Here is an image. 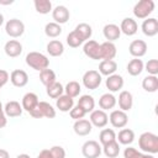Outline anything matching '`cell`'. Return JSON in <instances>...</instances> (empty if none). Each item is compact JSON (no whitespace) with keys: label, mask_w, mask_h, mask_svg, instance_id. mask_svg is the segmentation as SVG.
Here are the masks:
<instances>
[{"label":"cell","mask_w":158,"mask_h":158,"mask_svg":"<svg viewBox=\"0 0 158 158\" xmlns=\"http://www.w3.org/2000/svg\"><path fill=\"white\" fill-rule=\"evenodd\" d=\"M154 10V1L153 0H141L136 2L133 6V15L137 19L146 20Z\"/></svg>","instance_id":"obj_3"},{"label":"cell","mask_w":158,"mask_h":158,"mask_svg":"<svg viewBox=\"0 0 158 158\" xmlns=\"http://www.w3.org/2000/svg\"><path fill=\"white\" fill-rule=\"evenodd\" d=\"M116 139H118V143L128 146L135 141V132L130 128H122L116 136Z\"/></svg>","instance_id":"obj_29"},{"label":"cell","mask_w":158,"mask_h":158,"mask_svg":"<svg viewBox=\"0 0 158 158\" xmlns=\"http://www.w3.org/2000/svg\"><path fill=\"white\" fill-rule=\"evenodd\" d=\"M142 88L148 93H156L158 90V78L157 75H147L142 80Z\"/></svg>","instance_id":"obj_30"},{"label":"cell","mask_w":158,"mask_h":158,"mask_svg":"<svg viewBox=\"0 0 158 158\" xmlns=\"http://www.w3.org/2000/svg\"><path fill=\"white\" fill-rule=\"evenodd\" d=\"M26 64L35 69V70H38V72H42L43 69H47L48 65H49V59L41 52H30L27 53L26 58Z\"/></svg>","instance_id":"obj_2"},{"label":"cell","mask_w":158,"mask_h":158,"mask_svg":"<svg viewBox=\"0 0 158 158\" xmlns=\"http://www.w3.org/2000/svg\"><path fill=\"white\" fill-rule=\"evenodd\" d=\"M109 121L115 128H122L127 125L128 116L122 110H114V111H111V114L109 116Z\"/></svg>","instance_id":"obj_9"},{"label":"cell","mask_w":158,"mask_h":158,"mask_svg":"<svg viewBox=\"0 0 158 158\" xmlns=\"http://www.w3.org/2000/svg\"><path fill=\"white\" fill-rule=\"evenodd\" d=\"M4 23V16H2V14H0V26Z\"/></svg>","instance_id":"obj_52"},{"label":"cell","mask_w":158,"mask_h":158,"mask_svg":"<svg viewBox=\"0 0 158 158\" xmlns=\"http://www.w3.org/2000/svg\"><path fill=\"white\" fill-rule=\"evenodd\" d=\"M132 105H133V96L130 91L127 90H122L118 95V106H120V110L122 111H130L132 109Z\"/></svg>","instance_id":"obj_22"},{"label":"cell","mask_w":158,"mask_h":158,"mask_svg":"<svg viewBox=\"0 0 158 158\" xmlns=\"http://www.w3.org/2000/svg\"><path fill=\"white\" fill-rule=\"evenodd\" d=\"M102 33H104V37L109 41V42H114V41H117L121 36V31H120V27L115 23H107L102 28Z\"/></svg>","instance_id":"obj_21"},{"label":"cell","mask_w":158,"mask_h":158,"mask_svg":"<svg viewBox=\"0 0 158 158\" xmlns=\"http://www.w3.org/2000/svg\"><path fill=\"white\" fill-rule=\"evenodd\" d=\"M38 158H52L49 149H42L40 152V154H38Z\"/></svg>","instance_id":"obj_46"},{"label":"cell","mask_w":158,"mask_h":158,"mask_svg":"<svg viewBox=\"0 0 158 158\" xmlns=\"http://www.w3.org/2000/svg\"><path fill=\"white\" fill-rule=\"evenodd\" d=\"M117 69V63L115 60H101L99 64V73L101 75H112Z\"/></svg>","instance_id":"obj_27"},{"label":"cell","mask_w":158,"mask_h":158,"mask_svg":"<svg viewBox=\"0 0 158 158\" xmlns=\"http://www.w3.org/2000/svg\"><path fill=\"white\" fill-rule=\"evenodd\" d=\"M52 17L56 23L60 25V23H65L69 20L70 14H69V10L64 5H58L52 10Z\"/></svg>","instance_id":"obj_14"},{"label":"cell","mask_w":158,"mask_h":158,"mask_svg":"<svg viewBox=\"0 0 158 158\" xmlns=\"http://www.w3.org/2000/svg\"><path fill=\"white\" fill-rule=\"evenodd\" d=\"M44 33L47 37L56 38L62 33V27H60V25H58L56 22H48L44 26Z\"/></svg>","instance_id":"obj_38"},{"label":"cell","mask_w":158,"mask_h":158,"mask_svg":"<svg viewBox=\"0 0 158 158\" xmlns=\"http://www.w3.org/2000/svg\"><path fill=\"white\" fill-rule=\"evenodd\" d=\"M38 102H40V101H38V96H37L35 93H27V94H25L23 98H22L21 106H22V109H23L25 111H27V112L30 114V112H32V111L37 107Z\"/></svg>","instance_id":"obj_16"},{"label":"cell","mask_w":158,"mask_h":158,"mask_svg":"<svg viewBox=\"0 0 158 158\" xmlns=\"http://www.w3.org/2000/svg\"><path fill=\"white\" fill-rule=\"evenodd\" d=\"M40 80L44 86H48L51 84H53L56 80V73L52 69H43L42 72H40Z\"/></svg>","instance_id":"obj_35"},{"label":"cell","mask_w":158,"mask_h":158,"mask_svg":"<svg viewBox=\"0 0 158 158\" xmlns=\"http://www.w3.org/2000/svg\"><path fill=\"white\" fill-rule=\"evenodd\" d=\"M120 31L122 33H125L126 36H133L136 35V32L138 31V25L137 22L131 19V17H125L122 21H121V25H120Z\"/></svg>","instance_id":"obj_17"},{"label":"cell","mask_w":158,"mask_h":158,"mask_svg":"<svg viewBox=\"0 0 158 158\" xmlns=\"http://www.w3.org/2000/svg\"><path fill=\"white\" fill-rule=\"evenodd\" d=\"M142 32L148 36V37H153L158 33V20L154 17H148L142 22Z\"/></svg>","instance_id":"obj_15"},{"label":"cell","mask_w":158,"mask_h":158,"mask_svg":"<svg viewBox=\"0 0 158 158\" xmlns=\"http://www.w3.org/2000/svg\"><path fill=\"white\" fill-rule=\"evenodd\" d=\"M75 31L80 35V37L84 40V42L89 41L90 37H91V35H93V28H91V26L88 25V23H85V22H81V23L77 25Z\"/></svg>","instance_id":"obj_36"},{"label":"cell","mask_w":158,"mask_h":158,"mask_svg":"<svg viewBox=\"0 0 158 158\" xmlns=\"http://www.w3.org/2000/svg\"><path fill=\"white\" fill-rule=\"evenodd\" d=\"M128 52L135 58H141L147 52V43L143 40H135L128 46Z\"/></svg>","instance_id":"obj_11"},{"label":"cell","mask_w":158,"mask_h":158,"mask_svg":"<svg viewBox=\"0 0 158 158\" xmlns=\"http://www.w3.org/2000/svg\"><path fill=\"white\" fill-rule=\"evenodd\" d=\"M126 69H127V72H128L130 75L137 77V75H139V74L143 72L144 64H143L142 59H139V58H133V59H131V60L128 62Z\"/></svg>","instance_id":"obj_25"},{"label":"cell","mask_w":158,"mask_h":158,"mask_svg":"<svg viewBox=\"0 0 158 158\" xmlns=\"http://www.w3.org/2000/svg\"><path fill=\"white\" fill-rule=\"evenodd\" d=\"M83 52L86 57H89L90 59L94 60H99L101 59V52H100V44L94 41V40H89L84 43L83 46Z\"/></svg>","instance_id":"obj_8"},{"label":"cell","mask_w":158,"mask_h":158,"mask_svg":"<svg viewBox=\"0 0 158 158\" xmlns=\"http://www.w3.org/2000/svg\"><path fill=\"white\" fill-rule=\"evenodd\" d=\"M80 90H81V86H80V84H79L78 81H75V80L69 81V83L65 85V88H64L65 95L70 96L72 99L77 98V96L80 94Z\"/></svg>","instance_id":"obj_39"},{"label":"cell","mask_w":158,"mask_h":158,"mask_svg":"<svg viewBox=\"0 0 158 158\" xmlns=\"http://www.w3.org/2000/svg\"><path fill=\"white\" fill-rule=\"evenodd\" d=\"M101 148H102L104 154H105L107 158H116V157L120 154V146H118V142H117V141L110 142V143L102 146Z\"/></svg>","instance_id":"obj_33"},{"label":"cell","mask_w":158,"mask_h":158,"mask_svg":"<svg viewBox=\"0 0 158 158\" xmlns=\"http://www.w3.org/2000/svg\"><path fill=\"white\" fill-rule=\"evenodd\" d=\"M10 81L14 86L17 88H23L28 83V75L25 70L22 69H15L10 74Z\"/></svg>","instance_id":"obj_12"},{"label":"cell","mask_w":158,"mask_h":158,"mask_svg":"<svg viewBox=\"0 0 158 158\" xmlns=\"http://www.w3.org/2000/svg\"><path fill=\"white\" fill-rule=\"evenodd\" d=\"M5 32L12 38L21 37L25 32V25L19 19H11L5 25Z\"/></svg>","instance_id":"obj_6"},{"label":"cell","mask_w":158,"mask_h":158,"mask_svg":"<svg viewBox=\"0 0 158 158\" xmlns=\"http://www.w3.org/2000/svg\"><path fill=\"white\" fill-rule=\"evenodd\" d=\"M67 43H68V46L72 47V48H78L80 44L84 43V40L80 37V35H79L75 30H73V31L69 32L68 36H67Z\"/></svg>","instance_id":"obj_40"},{"label":"cell","mask_w":158,"mask_h":158,"mask_svg":"<svg viewBox=\"0 0 158 158\" xmlns=\"http://www.w3.org/2000/svg\"><path fill=\"white\" fill-rule=\"evenodd\" d=\"M69 115H70V117L73 118V120H80V118H84V116L86 115V112L81 109V107H79L78 105L77 106H73L72 107V110L69 111Z\"/></svg>","instance_id":"obj_43"},{"label":"cell","mask_w":158,"mask_h":158,"mask_svg":"<svg viewBox=\"0 0 158 158\" xmlns=\"http://www.w3.org/2000/svg\"><path fill=\"white\" fill-rule=\"evenodd\" d=\"M78 106L81 107L86 114L91 112L95 107V100L91 95H81L78 100Z\"/></svg>","instance_id":"obj_31"},{"label":"cell","mask_w":158,"mask_h":158,"mask_svg":"<svg viewBox=\"0 0 158 158\" xmlns=\"http://www.w3.org/2000/svg\"><path fill=\"white\" fill-rule=\"evenodd\" d=\"M2 114H5V112H4V107H2V104H1V101H0V115H2Z\"/></svg>","instance_id":"obj_51"},{"label":"cell","mask_w":158,"mask_h":158,"mask_svg":"<svg viewBox=\"0 0 158 158\" xmlns=\"http://www.w3.org/2000/svg\"><path fill=\"white\" fill-rule=\"evenodd\" d=\"M4 51H5L7 57L15 58V57H19L22 53V44L16 40H10L5 43Z\"/></svg>","instance_id":"obj_18"},{"label":"cell","mask_w":158,"mask_h":158,"mask_svg":"<svg viewBox=\"0 0 158 158\" xmlns=\"http://www.w3.org/2000/svg\"><path fill=\"white\" fill-rule=\"evenodd\" d=\"M101 152H102L101 146L99 144V142H96L94 139L86 141L81 146V153L85 158H99Z\"/></svg>","instance_id":"obj_7"},{"label":"cell","mask_w":158,"mask_h":158,"mask_svg":"<svg viewBox=\"0 0 158 158\" xmlns=\"http://www.w3.org/2000/svg\"><path fill=\"white\" fill-rule=\"evenodd\" d=\"M49 152L52 158H65V151L60 146H53L52 148H49Z\"/></svg>","instance_id":"obj_44"},{"label":"cell","mask_w":158,"mask_h":158,"mask_svg":"<svg viewBox=\"0 0 158 158\" xmlns=\"http://www.w3.org/2000/svg\"><path fill=\"white\" fill-rule=\"evenodd\" d=\"M33 5L38 14L46 15L49 14V11H52V2L49 0H35Z\"/></svg>","instance_id":"obj_37"},{"label":"cell","mask_w":158,"mask_h":158,"mask_svg":"<svg viewBox=\"0 0 158 158\" xmlns=\"http://www.w3.org/2000/svg\"><path fill=\"white\" fill-rule=\"evenodd\" d=\"M6 123H7V118H6V115H5V114L0 115V128H4V127L6 126Z\"/></svg>","instance_id":"obj_47"},{"label":"cell","mask_w":158,"mask_h":158,"mask_svg":"<svg viewBox=\"0 0 158 158\" xmlns=\"http://www.w3.org/2000/svg\"><path fill=\"white\" fill-rule=\"evenodd\" d=\"M37 158H38V157H37Z\"/></svg>","instance_id":"obj_53"},{"label":"cell","mask_w":158,"mask_h":158,"mask_svg":"<svg viewBox=\"0 0 158 158\" xmlns=\"http://www.w3.org/2000/svg\"><path fill=\"white\" fill-rule=\"evenodd\" d=\"M116 102H117V100H116V98L112 95V94H110V93H105V94H102L101 96H100V99H99V106L101 107V110H111V109H114L115 107V105H116Z\"/></svg>","instance_id":"obj_26"},{"label":"cell","mask_w":158,"mask_h":158,"mask_svg":"<svg viewBox=\"0 0 158 158\" xmlns=\"http://www.w3.org/2000/svg\"><path fill=\"white\" fill-rule=\"evenodd\" d=\"M46 91H47V95L51 98V99H58L60 95H63V91H64V88L63 85L59 83V81H54L53 84L46 86Z\"/></svg>","instance_id":"obj_32"},{"label":"cell","mask_w":158,"mask_h":158,"mask_svg":"<svg viewBox=\"0 0 158 158\" xmlns=\"http://www.w3.org/2000/svg\"><path fill=\"white\" fill-rule=\"evenodd\" d=\"M47 52L49 53V56L52 57H59L63 54L64 52V46L60 41L58 40H52L48 42L47 44Z\"/></svg>","instance_id":"obj_28"},{"label":"cell","mask_w":158,"mask_h":158,"mask_svg":"<svg viewBox=\"0 0 158 158\" xmlns=\"http://www.w3.org/2000/svg\"><path fill=\"white\" fill-rule=\"evenodd\" d=\"M56 106H57V109H58L59 111H62V112H69V111L72 110V107L74 106V100H73L70 96L63 94V95H60V96L56 100Z\"/></svg>","instance_id":"obj_24"},{"label":"cell","mask_w":158,"mask_h":158,"mask_svg":"<svg viewBox=\"0 0 158 158\" xmlns=\"http://www.w3.org/2000/svg\"><path fill=\"white\" fill-rule=\"evenodd\" d=\"M105 84H106V88L109 89V91L116 93V91L122 89V86H123V78L120 74H112V75L107 77Z\"/></svg>","instance_id":"obj_19"},{"label":"cell","mask_w":158,"mask_h":158,"mask_svg":"<svg viewBox=\"0 0 158 158\" xmlns=\"http://www.w3.org/2000/svg\"><path fill=\"white\" fill-rule=\"evenodd\" d=\"M99 141L101 143V146H105L110 142L116 141V133L112 128H104L101 130L100 135H99Z\"/></svg>","instance_id":"obj_34"},{"label":"cell","mask_w":158,"mask_h":158,"mask_svg":"<svg viewBox=\"0 0 158 158\" xmlns=\"http://www.w3.org/2000/svg\"><path fill=\"white\" fill-rule=\"evenodd\" d=\"M81 80H83V85H84L86 89H89V90H95V89H98V88L100 86L102 78H101V74H100L98 70L90 69V70H88V72L84 73Z\"/></svg>","instance_id":"obj_4"},{"label":"cell","mask_w":158,"mask_h":158,"mask_svg":"<svg viewBox=\"0 0 158 158\" xmlns=\"http://www.w3.org/2000/svg\"><path fill=\"white\" fill-rule=\"evenodd\" d=\"M144 69L148 72L149 75H157L158 74V60L157 59H149L146 63Z\"/></svg>","instance_id":"obj_42"},{"label":"cell","mask_w":158,"mask_h":158,"mask_svg":"<svg viewBox=\"0 0 158 158\" xmlns=\"http://www.w3.org/2000/svg\"><path fill=\"white\" fill-rule=\"evenodd\" d=\"M16 158H31L28 154H26V153H22V154H19Z\"/></svg>","instance_id":"obj_50"},{"label":"cell","mask_w":158,"mask_h":158,"mask_svg":"<svg viewBox=\"0 0 158 158\" xmlns=\"http://www.w3.org/2000/svg\"><path fill=\"white\" fill-rule=\"evenodd\" d=\"M22 111H23L22 106L20 105L19 101H15V100L6 102V105L4 106V112L6 117H19L21 116Z\"/></svg>","instance_id":"obj_23"},{"label":"cell","mask_w":158,"mask_h":158,"mask_svg":"<svg viewBox=\"0 0 158 158\" xmlns=\"http://www.w3.org/2000/svg\"><path fill=\"white\" fill-rule=\"evenodd\" d=\"M138 147L148 154L158 153V136L152 132H143L138 138Z\"/></svg>","instance_id":"obj_1"},{"label":"cell","mask_w":158,"mask_h":158,"mask_svg":"<svg viewBox=\"0 0 158 158\" xmlns=\"http://www.w3.org/2000/svg\"><path fill=\"white\" fill-rule=\"evenodd\" d=\"M0 158H10V154L6 149H2L0 148Z\"/></svg>","instance_id":"obj_48"},{"label":"cell","mask_w":158,"mask_h":158,"mask_svg":"<svg viewBox=\"0 0 158 158\" xmlns=\"http://www.w3.org/2000/svg\"><path fill=\"white\" fill-rule=\"evenodd\" d=\"M123 157L125 158H154L153 154H148V153H142L139 151H137L133 147H127L123 151Z\"/></svg>","instance_id":"obj_41"},{"label":"cell","mask_w":158,"mask_h":158,"mask_svg":"<svg viewBox=\"0 0 158 158\" xmlns=\"http://www.w3.org/2000/svg\"><path fill=\"white\" fill-rule=\"evenodd\" d=\"M90 123L95 127L102 128L109 122V116L104 110H93L90 112Z\"/></svg>","instance_id":"obj_10"},{"label":"cell","mask_w":158,"mask_h":158,"mask_svg":"<svg viewBox=\"0 0 158 158\" xmlns=\"http://www.w3.org/2000/svg\"><path fill=\"white\" fill-rule=\"evenodd\" d=\"M30 115L33 118H42V117L53 118V117H56V109L46 101H40L37 107L32 112H30Z\"/></svg>","instance_id":"obj_5"},{"label":"cell","mask_w":158,"mask_h":158,"mask_svg":"<svg viewBox=\"0 0 158 158\" xmlns=\"http://www.w3.org/2000/svg\"><path fill=\"white\" fill-rule=\"evenodd\" d=\"M100 52H101L102 60H114V58L116 57L117 49H116V46L114 44V42L105 41L100 44Z\"/></svg>","instance_id":"obj_13"},{"label":"cell","mask_w":158,"mask_h":158,"mask_svg":"<svg viewBox=\"0 0 158 158\" xmlns=\"http://www.w3.org/2000/svg\"><path fill=\"white\" fill-rule=\"evenodd\" d=\"M73 130L78 136H88L93 130V125L90 123L89 120L80 118V120H77L74 122Z\"/></svg>","instance_id":"obj_20"},{"label":"cell","mask_w":158,"mask_h":158,"mask_svg":"<svg viewBox=\"0 0 158 158\" xmlns=\"http://www.w3.org/2000/svg\"><path fill=\"white\" fill-rule=\"evenodd\" d=\"M9 79H10L9 73L6 70H4V69H0V89L9 81Z\"/></svg>","instance_id":"obj_45"},{"label":"cell","mask_w":158,"mask_h":158,"mask_svg":"<svg viewBox=\"0 0 158 158\" xmlns=\"http://www.w3.org/2000/svg\"><path fill=\"white\" fill-rule=\"evenodd\" d=\"M14 4V0H0V5H11Z\"/></svg>","instance_id":"obj_49"}]
</instances>
